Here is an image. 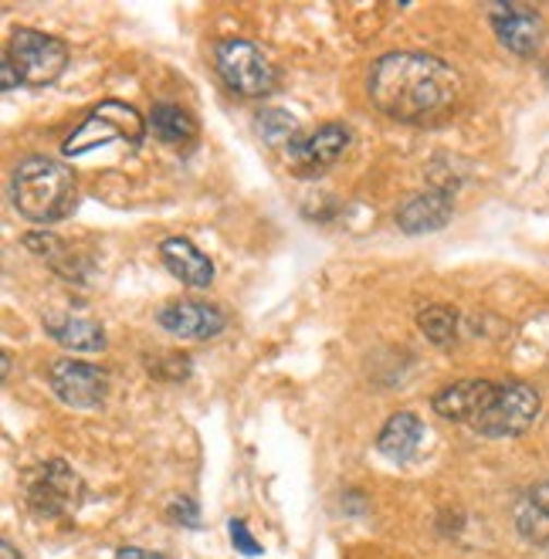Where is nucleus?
Masks as SVG:
<instances>
[{"label": "nucleus", "mask_w": 549, "mask_h": 559, "mask_svg": "<svg viewBox=\"0 0 549 559\" xmlns=\"http://www.w3.org/2000/svg\"><path fill=\"white\" fill-rule=\"evenodd\" d=\"M82 478L64 465V462H45L35 478L27 481V499H31V509L38 515H69L82 506Z\"/></svg>", "instance_id": "obj_7"}, {"label": "nucleus", "mask_w": 549, "mask_h": 559, "mask_svg": "<svg viewBox=\"0 0 549 559\" xmlns=\"http://www.w3.org/2000/svg\"><path fill=\"white\" fill-rule=\"evenodd\" d=\"M116 559H164L159 552H146V549H136V546H126L116 552Z\"/></svg>", "instance_id": "obj_24"}, {"label": "nucleus", "mask_w": 549, "mask_h": 559, "mask_svg": "<svg viewBox=\"0 0 549 559\" xmlns=\"http://www.w3.org/2000/svg\"><path fill=\"white\" fill-rule=\"evenodd\" d=\"M515 530L526 543L549 549V478L523 491L520 506H515Z\"/></svg>", "instance_id": "obj_15"}, {"label": "nucleus", "mask_w": 549, "mask_h": 559, "mask_svg": "<svg viewBox=\"0 0 549 559\" xmlns=\"http://www.w3.org/2000/svg\"><path fill=\"white\" fill-rule=\"evenodd\" d=\"M146 136V119L126 103H116V98H109V103H99L88 116L85 122L75 129V133L64 140V156H88L95 150H106L112 143H122L129 150H140Z\"/></svg>", "instance_id": "obj_3"}, {"label": "nucleus", "mask_w": 549, "mask_h": 559, "mask_svg": "<svg viewBox=\"0 0 549 559\" xmlns=\"http://www.w3.org/2000/svg\"><path fill=\"white\" fill-rule=\"evenodd\" d=\"M45 329L64 346V349H79V353H95L106 346V333L99 322L69 316V312H48Z\"/></svg>", "instance_id": "obj_17"}, {"label": "nucleus", "mask_w": 549, "mask_h": 559, "mask_svg": "<svg viewBox=\"0 0 549 559\" xmlns=\"http://www.w3.org/2000/svg\"><path fill=\"white\" fill-rule=\"evenodd\" d=\"M214 69L235 95L241 98H265L278 88V72L272 58L244 38L217 41L214 48Z\"/></svg>", "instance_id": "obj_4"}, {"label": "nucleus", "mask_w": 549, "mask_h": 559, "mask_svg": "<svg viewBox=\"0 0 549 559\" xmlns=\"http://www.w3.org/2000/svg\"><path fill=\"white\" fill-rule=\"evenodd\" d=\"M0 552H4V559H21V556L14 552V546H11L8 539H4V543H0Z\"/></svg>", "instance_id": "obj_25"}, {"label": "nucleus", "mask_w": 549, "mask_h": 559, "mask_svg": "<svg viewBox=\"0 0 549 559\" xmlns=\"http://www.w3.org/2000/svg\"><path fill=\"white\" fill-rule=\"evenodd\" d=\"M228 530H231V539H235L238 552H244V556H258V552H262V546L254 543V536L248 533V525L241 519H231Z\"/></svg>", "instance_id": "obj_21"}, {"label": "nucleus", "mask_w": 549, "mask_h": 559, "mask_svg": "<svg viewBox=\"0 0 549 559\" xmlns=\"http://www.w3.org/2000/svg\"><path fill=\"white\" fill-rule=\"evenodd\" d=\"M492 27H496V38L502 41V48L520 55V58H533L542 45V21L533 8L496 4L492 8Z\"/></svg>", "instance_id": "obj_10"}, {"label": "nucleus", "mask_w": 549, "mask_h": 559, "mask_svg": "<svg viewBox=\"0 0 549 559\" xmlns=\"http://www.w3.org/2000/svg\"><path fill=\"white\" fill-rule=\"evenodd\" d=\"M150 129H153V136L167 146H187V143L198 140V122H193V116L180 106H170V103L153 106Z\"/></svg>", "instance_id": "obj_18"}, {"label": "nucleus", "mask_w": 549, "mask_h": 559, "mask_svg": "<svg viewBox=\"0 0 549 559\" xmlns=\"http://www.w3.org/2000/svg\"><path fill=\"white\" fill-rule=\"evenodd\" d=\"M8 58L14 61L21 82L35 85V88L58 82V75L69 69V48H64V41H58L55 35H45V31H35V27L14 31Z\"/></svg>", "instance_id": "obj_6"}, {"label": "nucleus", "mask_w": 549, "mask_h": 559, "mask_svg": "<svg viewBox=\"0 0 549 559\" xmlns=\"http://www.w3.org/2000/svg\"><path fill=\"white\" fill-rule=\"evenodd\" d=\"M79 197V183L72 167L51 156H27L17 163L11 180V201L21 217L35 224H55L69 217Z\"/></svg>", "instance_id": "obj_2"}, {"label": "nucleus", "mask_w": 549, "mask_h": 559, "mask_svg": "<svg viewBox=\"0 0 549 559\" xmlns=\"http://www.w3.org/2000/svg\"><path fill=\"white\" fill-rule=\"evenodd\" d=\"M367 92L373 106L397 122H438L462 98V75L438 55L391 51L373 61Z\"/></svg>", "instance_id": "obj_1"}, {"label": "nucleus", "mask_w": 549, "mask_h": 559, "mask_svg": "<svg viewBox=\"0 0 549 559\" xmlns=\"http://www.w3.org/2000/svg\"><path fill=\"white\" fill-rule=\"evenodd\" d=\"M174 519H177V522H183V525H190V530H198V525H201V519H198V506H193L190 499H180V502L174 506Z\"/></svg>", "instance_id": "obj_22"}, {"label": "nucleus", "mask_w": 549, "mask_h": 559, "mask_svg": "<svg viewBox=\"0 0 549 559\" xmlns=\"http://www.w3.org/2000/svg\"><path fill=\"white\" fill-rule=\"evenodd\" d=\"M156 322L180 340H214L228 325L224 312L207 302H174L167 309H159Z\"/></svg>", "instance_id": "obj_11"}, {"label": "nucleus", "mask_w": 549, "mask_h": 559, "mask_svg": "<svg viewBox=\"0 0 549 559\" xmlns=\"http://www.w3.org/2000/svg\"><path fill=\"white\" fill-rule=\"evenodd\" d=\"M159 258L190 288H207L214 282V261L187 238H167L159 245Z\"/></svg>", "instance_id": "obj_14"}, {"label": "nucleus", "mask_w": 549, "mask_h": 559, "mask_svg": "<svg viewBox=\"0 0 549 559\" xmlns=\"http://www.w3.org/2000/svg\"><path fill=\"white\" fill-rule=\"evenodd\" d=\"M451 211H455L451 193L425 190V193L410 197V201L401 207L397 224H401V231H407V235H428V231H438V227H444L451 221Z\"/></svg>", "instance_id": "obj_13"}, {"label": "nucleus", "mask_w": 549, "mask_h": 559, "mask_svg": "<svg viewBox=\"0 0 549 559\" xmlns=\"http://www.w3.org/2000/svg\"><path fill=\"white\" fill-rule=\"evenodd\" d=\"M496 383L492 380H458V383H447L444 390H438L431 397V407L438 417L444 420H455V424H472L481 411H486L489 397H492Z\"/></svg>", "instance_id": "obj_12"}, {"label": "nucleus", "mask_w": 549, "mask_h": 559, "mask_svg": "<svg viewBox=\"0 0 549 559\" xmlns=\"http://www.w3.org/2000/svg\"><path fill=\"white\" fill-rule=\"evenodd\" d=\"M0 85H4V92H11L14 85H24L21 75H17V69H14V61L8 55H4V64H0Z\"/></svg>", "instance_id": "obj_23"}, {"label": "nucleus", "mask_w": 549, "mask_h": 559, "mask_svg": "<svg viewBox=\"0 0 549 559\" xmlns=\"http://www.w3.org/2000/svg\"><path fill=\"white\" fill-rule=\"evenodd\" d=\"M417 325H421V333L434 346H451L458 340V312L447 306H428L421 316H417Z\"/></svg>", "instance_id": "obj_19"}, {"label": "nucleus", "mask_w": 549, "mask_h": 559, "mask_svg": "<svg viewBox=\"0 0 549 559\" xmlns=\"http://www.w3.org/2000/svg\"><path fill=\"white\" fill-rule=\"evenodd\" d=\"M254 126H258V133H262V140L272 143V146H278V143L293 146L302 136L296 116H288L285 109H262L254 119Z\"/></svg>", "instance_id": "obj_20"}, {"label": "nucleus", "mask_w": 549, "mask_h": 559, "mask_svg": "<svg viewBox=\"0 0 549 559\" xmlns=\"http://www.w3.org/2000/svg\"><path fill=\"white\" fill-rule=\"evenodd\" d=\"M421 441H425V424L407 411L394 414L377 435L380 454H386L391 462H410V457L421 451Z\"/></svg>", "instance_id": "obj_16"}, {"label": "nucleus", "mask_w": 549, "mask_h": 559, "mask_svg": "<svg viewBox=\"0 0 549 559\" xmlns=\"http://www.w3.org/2000/svg\"><path fill=\"white\" fill-rule=\"evenodd\" d=\"M539 417V393L523 380H499L492 397L475 420L472 431L481 438H520Z\"/></svg>", "instance_id": "obj_5"}, {"label": "nucleus", "mask_w": 549, "mask_h": 559, "mask_svg": "<svg viewBox=\"0 0 549 559\" xmlns=\"http://www.w3.org/2000/svg\"><path fill=\"white\" fill-rule=\"evenodd\" d=\"M48 380H51V390L58 393V401L69 407H79V411L99 407L109 390L106 370L82 364V359H55L48 370Z\"/></svg>", "instance_id": "obj_8"}, {"label": "nucleus", "mask_w": 549, "mask_h": 559, "mask_svg": "<svg viewBox=\"0 0 549 559\" xmlns=\"http://www.w3.org/2000/svg\"><path fill=\"white\" fill-rule=\"evenodd\" d=\"M346 146H349V129L343 122H326L315 133H306L288 146V163L299 174H322L346 153Z\"/></svg>", "instance_id": "obj_9"}]
</instances>
